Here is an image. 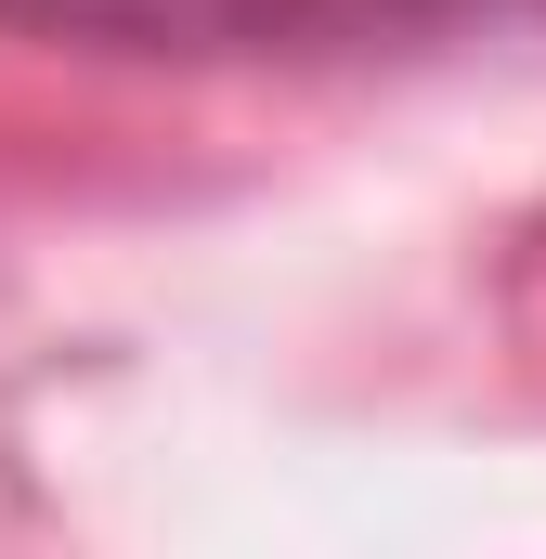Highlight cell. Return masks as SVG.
<instances>
[{
	"label": "cell",
	"mask_w": 546,
	"mask_h": 559,
	"mask_svg": "<svg viewBox=\"0 0 546 559\" xmlns=\"http://www.w3.org/2000/svg\"><path fill=\"white\" fill-rule=\"evenodd\" d=\"M468 0H0V26L131 39V52H352V39H429Z\"/></svg>",
	"instance_id": "6da1fadb"
}]
</instances>
